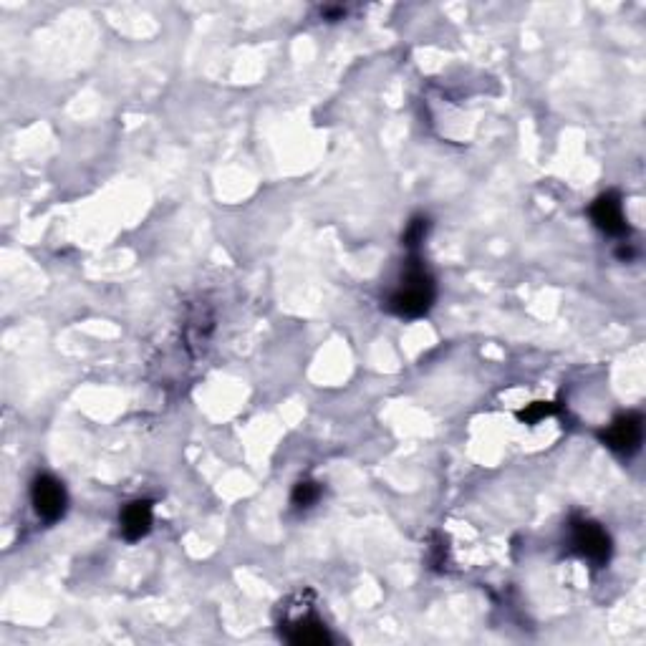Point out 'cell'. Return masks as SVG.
Here are the masks:
<instances>
[{
	"label": "cell",
	"mask_w": 646,
	"mask_h": 646,
	"mask_svg": "<svg viewBox=\"0 0 646 646\" xmlns=\"http://www.w3.org/2000/svg\"><path fill=\"white\" fill-rule=\"evenodd\" d=\"M432 303H435V281L422 260L412 258L407 263L404 278L389 298V311L402 318H419L432 308Z\"/></svg>",
	"instance_id": "6da1fadb"
},
{
	"label": "cell",
	"mask_w": 646,
	"mask_h": 646,
	"mask_svg": "<svg viewBox=\"0 0 646 646\" xmlns=\"http://www.w3.org/2000/svg\"><path fill=\"white\" fill-rule=\"evenodd\" d=\"M573 551L588 561L591 566L601 568L611 558V535L594 520H578L571 528Z\"/></svg>",
	"instance_id": "7a4b0ae2"
},
{
	"label": "cell",
	"mask_w": 646,
	"mask_h": 646,
	"mask_svg": "<svg viewBox=\"0 0 646 646\" xmlns=\"http://www.w3.org/2000/svg\"><path fill=\"white\" fill-rule=\"evenodd\" d=\"M599 437L616 455L631 457L641 450V442H644V419L634 412L619 414L609 427L601 429Z\"/></svg>",
	"instance_id": "3957f363"
},
{
	"label": "cell",
	"mask_w": 646,
	"mask_h": 646,
	"mask_svg": "<svg viewBox=\"0 0 646 646\" xmlns=\"http://www.w3.org/2000/svg\"><path fill=\"white\" fill-rule=\"evenodd\" d=\"M31 503L38 518L46 520V523H56L59 518H64L66 505H69L64 482L56 480L53 475H38L31 485Z\"/></svg>",
	"instance_id": "277c9868"
},
{
	"label": "cell",
	"mask_w": 646,
	"mask_h": 646,
	"mask_svg": "<svg viewBox=\"0 0 646 646\" xmlns=\"http://www.w3.org/2000/svg\"><path fill=\"white\" fill-rule=\"evenodd\" d=\"M283 636H286L291 644L298 646L331 644V634L329 629H326V624L308 609L303 611V614L288 616L286 624H283Z\"/></svg>",
	"instance_id": "5b68a950"
},
{
	"label": "cell",
	"mask_w": 646,
	"mask_h": 646,
	"mask_svg": "<svg viewBox=\"0 0 646 646\" xmlns=\"http://www.w3.org/2000/svg\"><path fill=\"white\" fill-rule=\"evenodd\" d=\"M591 220L606 235H624L629 230L626 228L624 202L616 192H604L601 197H596V202L591 205Z\"/></svg>",
	"instance_id": "8992f818"
},
{
	"label": "cell",
	"mask_w": 646,
	"mask_h": 646,
	"mask_svg": "<svg viewBox=\"0 0 646 646\" xmlns=\"http://www.w3.org/2000/svg\"><path fill=\"white\" fill-rule=\"evenodd\" d=\"M119 523H122V535L127 541H142L144 535L152 530L154 523L152 503L149 500H132V503H127L122 515H119Z\"/></svg>",
	"instance_id": "52a82bcc"
},
{
	"label": "cell",
	"mask_w": 646,
	"mask_h": 646,
	"mask_svg": "<svg viewBox=\"0 0 646 646\" xmlns=\"http://www.w3.org/2000/svg\"><path fill=\"white\" fill-rule=\"evenodd\" d=\"M318 498H321V485L313 480H303V482H298L296 488H293L291 505L296 510H308L318 503Z\"/></svg>",
	"instance_id": "ba28073f"
},
{
	"label": "cell",
	"mask_w": 646,
	"mask_h": 646,
	"mask_svg": "<svg viewBox=\"0 0 646 646\" xmlns=\"http://www.w3.org/2000/svg\"><path fill=\"white\" fill-rule=\"evenodd\" d=\"M427 233H429V220L427 218H414L412 223L407 225V230H404V238H402L404 248L417 250L419 245L424 243V238H427Z\"/></svg>",
	"instance_id": "9c48e42d"
},
{
	"label": "cell",
	"mask_w": 646,
	"mask_h": 646,
	"mask_svg": "<svg viewBox=\"0 0 646 646\" xmlns=\"http://www.w3.org/2000/svg\"><path fill=\"white\" fill-rule=\"evenodd\" d=\"M551 414H556V404L533 402V404H528V407H525L518 417H520V422H525V424H538V422H543V419L551 417Z\"/></svg>",
	"instance_id": "30bf717a"
}]
</instances>
